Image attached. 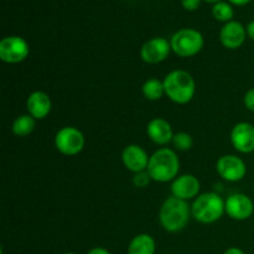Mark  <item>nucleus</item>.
Instances as JSON below:
<instances>
[{
	"mask_svg": "<svg viewBox=\"0 0 254 254\" xmlns=\"http://www.w3.org/2000/svg\"><path fill=\"white\" fill-rule=\"evenodd\" d=\"M191 217V206L188 201L170 196L161 205L159 211V221L166 232L176 233L188 226Z\"/></svg>",
	"mask_w": 254,
	"mask_h": 254,
	"instance_id": "obj_1",
	"label": "nucleus"
},
{
	"mask_svg": "<svg viewBox=\"0 0 254 254\" xmlns=\"http://www.w3.org/2000/svg\"><path fill=\"white\" fill-rule=\"evenodd\" d=\"M180 160L178 154L169 148H160L150 155L146 171L151 180L156 183H169L174 181L179 175Z\"/></svg>",
	"mask_w": 254,
	"mask_h": 254,
	"instance_id": "obj_2",
	"label": "nucleus"
},
{
	"mask_svg": "<svg viewBox=\"0 0 254 254\" xmlns=\"http://www.w3.org/2000/svg\"><path fill=\"white\" fill-rule=\"evenodd\" d=\"M165 96L176 104H188L196 93V82L192 74L184 69H174L164 78Z\"/></svg>",
	"mask_w": 254,
	"mask_h": 254,
	"instance_id": "obj_3",
	"label": "nucleus"
},
{
	"mask_svg": "<svg viewBox=\"0 0 254 254\" xmlns=\"http://www.w3.org/2000/svg\"><path fill=\"white\" fill-rule=\"evenodd\" d=\"M223 213H226L225 200L217 192L201 193L191 205V216L203 225L216 222Z\"/></svg>",
	"mask_w": 254,
	"mask_h": 254,
	"instance_id": "obj_4",
	"label": "nucleus"
},
{
	"mask_svg": "<svg viewBox=\"0 0 254 254\" xmlns=\"http://www.w3.org/2000/svg\"><path fill=\"white\" fill-rule=\"evenodd\" d=\"M171 51L179 57L188 59L197 55L203 49L205 40L200 31L191 27H185L171 36L170 39Z\"/></svg>",
	"mask_w": 254,
	"mask_h": 254,
	"instance_id": "obj_5",
	"label": "nucleus"
},
{
	"mask_svg": "<svg viewBox=\"0 0 254 254\" xmlns=\"http://www.w3.org/2000/svg\"><path fill=\"white\" fill-rule=\"evenodd\" d=\"M86 144L83 133L74 127H64L55 135V146L61 154L73 156L81 153Z\"/></svg>",
	"mask_w": 254,
	"mask_h": 254,
	"instance_id": "obj_6",
	"label": "nucleus"
},
{
	"mask_svg": "<svg viewBox=\"0 0 254 254\" xmlns=\"http://www.w3.org/2000/svg\"><path fill=\"white\" fill-rule=\"evenodd\" d=\"M30 55V46L20 36H6L0 41V60L5 64H16L24 62Z\"/></svg>",
	"mask_w": 254,
	"mask_h": 254,
	"instance_id": "obj_7",
	"label": "nucleus"
},
{
	"mask_svg": "<svg viewBox=\"0 0 254 254\" xmlns=\"http://www.w3.org/2000/svg\"><path fill=\"white\" fill-rule=\"evenodd\" d=\"M216 170L223 180L228 183H238L245 179L247 174V165L238 155L227 154L218 159L216 163Z\"/></svg>",
	"mask_w": 254,
	"mask_h": 254,
	"instance_id": "obj_8",
	"label": "nucleus"
},
{
	"mask_svg": "<svg viewBox=\"0 0 254 254\" xmlns=\"http://www.w3.org/2000/svg\"><path fill=\"white\" fill-rule=\"evenodd\" d=\"M170 41L165 37H153L141 46L140 57L146 64H156L165 61L170 55Z\"/></svg>",
	"mask_w": 254,
	"mask_h": 254,
	"instance_id": "obj_9",
	"label": "nucleus"
},
{
	"mask_svg": "<svg viewBox=\"0 0 254 254\" xmlns=\"http://www.w3.org/2000/svg\"><path fill=\"white\" fill-rule=\"evenodd\" d=\"M225 210L232 220L246 221L253 215L254 203L245 193H232L225 201Z\"/></svg>",
	"mask_w": 254,
	"mask_h": 254,
	"instance_id": "obj_10",
	"label": "nucleus"
},
{
	"mask_svg": "<svg viewBox=\"0 0 254 254\" xmlns=\"http://www.w3.org/2000/svg\"><path fill=\"white\" fill-rule=\"evenodd\" d=\"M231 143L242 154L254 153V126L248 122L237 123L231 130Z\"/></svg>",
	"mask_w": 254,
	"mask_h": 254,
	"instance_id": "obj_11",
	"label": "nucleus"
},
{
	"mask_svg": "<svg viewBox=\"0 0 254 254\" xmlns=\"http://www.w3.org/2000/svg\"><path fill=\"white\" fill-rule=\"evenodd\" d=\"M201 190L200 180L192 174H184L178 176L171 184V193L181 200H192L198 196Z\"/></svg>",
	"mask_w": 254,
	"mask_h": 254,
	"instance_id": "obj_12",
	"label": "nucleus"
},
{
	"mask_svg": "<svg viewBox=\"0 0 254 254\" xmlns=\"http://www.w3.org/2000/svg\"><path fill=\"white\" fill-rule=\"evenodd\" d=\"M149 159L150 156L148 155L145 149L138 144H130L126 146L122 153V161L124 166L133 174L145 171L149 165Z\"/></svg>",
	"mask_w": 254,
	"mask_h": 254,
	"instance_id": "obj_13",
	"label": "nucleus"
},
{
	"mask_svg": "<svg viewBox=\"0 0 254 254\" xmlns=\"http://www.w3.org/2000/svg\"><path fill=\"white\" fill-rule=\"evenodd\" d=\"M247 39V29L240 21L226 22L220 31V41L228 50H237Z\"/></svg>",
	"mask_w": 254,
	"mask_h": 254,
	"instance_id": "obj_14",
	"label": "nucleus"
},
{
	"mask_svg": "<svg viewBox=\"0 0 254 254\" xmlns=\"http://www.w3.org/2000/svg\"><path fill=\"white\" fill-rule=\"evenodd\" d=\"M52 108L51 98L47 93L42 91H35L27 97L26 109L27 114L34 117L35 119H45L50 114Z\"/></svg>",
	"mask_w": 254,
	"mask_h": 254,
	"instance_id": "obj_15",
	"label": "nucleus"
},
{
	"mask_svg": "<svg viewBox=\"0 0 254 254\" xmlns=\"http://www.w3.org/2000/svg\"><path fill=\"white\" fill-rule=\"evenodd\" d=\"M146 134L149 139L158 145H166L171 143L174 138L173 127L164 118L151 119L146 127Z\"/></svg>",
	"mask_w": 254,
	"mask_h": 254,
	"instance_id": "obj_16",
	"label": "nucleus"
},
{
	"mask_svg": "<svg viewBox=\"0 0 254 254\" xmlns=\"http://www.w3.org/2000/svg\"><path fill=\"white\" fill-rule=\"evenodd\" d=\"M155 240L148 233L136 235L128 246V254H155Z\"/></svg>",
	"mask_w": 254,
	"mask_h": 254,
	"instance_id": "obj_17",
	"label": "nucleus"
},
{
	"mask_svg": "<svg viewBox=\"0 0 254 254\" xmlns=\"http://www.w3.org/2000/svg\"><path fill=\"white\" fill-rule=\"evenodd\" d=\"M36 127V119L30 114H22L19 116L12 123V133L17 136H27L35 130Z\"/></svg>",
	"mask_w": 254,
	"mask_h": 254,
	"instance_id": "obj_18",
	"label": "nucleus"
},
{
	"mask_svg": "<svg viewBox=\"0 0 254 254\" xmlns=\"http://www.w3.org/2000/svg\"><path fill=\"white\" fill-rule=\"evenodd\" d=\"M144 97L148 101H159L165 96V88H164V82L158 78H149L144 82L141 87Z\"/></svg>",
	"mask_w": 254,
	"mask_h": 254,
	"instance_id": "obj_19",
	"label": "nucleus"
},
{
	"mask_svg": "<svg viewBox=\"0 0 254 254\" xmlns=\"http://www.w3.org/2000/svg\"><path fill=\"white\" fill-rule=\"evenodd\" d=\"M212 15L216 20H218V21L230 22V21H232L235 12H233L232 6H231L228 2L220 1V2H217V4L213 5Z\"/></svg>",
	"mask_w": 254,
	"mask_h": 254,
	"instance_id": "obj_20",
	"label": "nucleus"
},
{
	"mask_svg": "<svg viewBox=\"0 0 254 254\" xmlns=\"http://www.w3.org/2000/svg\"><path fill=\"white\" fill-rule=\"evenodd\" d=\"M171 143H173L174 148L179 151H188L193 145L192 136L189 133H185V131H179V133L174 134V138Z\"/></svg>",
	"mask_w": 254,
	"mask_h": 254,
	"instance_id": "obj_21",
	"label": "nucleus"
},
{
	"mask_svg": "<svg viewBox=\"0 0 254 254\" xmlns=\"http://www.w3.org/2000/svg\"><path fill=\"white\" fill-rule=\"evenodd\" d=\"M151 178L148 171H141V173L134 174L133 176V185L138 189H144L150 184Z\"/></svg>",
	"mask_w": 254,
	"mask_h": 254,
	"instance_id": "obj_22",
	"label": "nucleus"
},
{
	"mask_svg": "<svg viewBox=\"0 0 254 254\" xmlns=\"http://www.w3.org/2000/svg\"><path fill=\"white\" fill-rule=\"evenodd\" d=\"M243 102H245V106L248 111L254 112V88H251L250 91L245 94Z\"/></svg>",
	"mask_w": 254,
	"mask_h": 254,
	"instance_id": "obj_23",
	"label": "nucleus"
},
{
	"mask_svg": "<svg viewBox=\"0 0 254 254\" xmlns=\"http://www.w3.org/2000/svg\"><path fill=\"white\" fill-rule=\"evenodd\" d=\"M181 4H183L184 9L188 11H195L200 6L201 0H181Z\"/></svg>",
	"mask_w": 254,
	"mask_h": 254,
	"instance_id": "obj_24",
	"label": "nucleus"
},
{
	"mask_svg": "<svg viewBox=\"0 0 254 254\" xmlns=\"http://www.w3.org/2000/svg\"><path fill=\"white\" fill-rule=\"evenodd\" d=\"M87 254H111V252L103 247H96V248H92L91 251H88V253Z\"/></svg>",
	"mask_w": 254,
	"mask_h": 254,
	"instance_id": "obj_25",
	"label": "nucleus"
},
{
	"mask_svg": "<svg viewBox=\"0 0 254 254\" xmlns=\"http://www.w3.org/2000/svg\"><path fill=\"white\" fill-rule=\"evenodd\" d=\"M246 29H247V36L254 41V20L248 24V26Z\"/></svg>",
	"mask_w": 254,
	"mask_h": 254,
	"instance_id": "obj_26",
	"label": "nucleus"
},
{
	"mask_svg": "<svg viewBox=\"0 0 254 254\" xmlns=\"http://www.w3.org/2000/svg\"><path fill=\"white\" fill-rule=\"evenodd\" d=\"M223 254H246V253L243 252V251L241 250V248L231 247V248H228V250H226L225 253H223Z\"/></svg>",
	"mask_w": 254,
	"mask_h": 254,
	"instance_id": "obj_27",
	"label": "nucleus"
},
{
	"mask_svg": "<svg viewBox=\"0 0 254 254\" xmlns=\"http://www.w3.org/2000/svg\"><path fill=\"white\" fill-rule=\"evenodd\" d=\"M251 0H230V2H232V4L235 5H238V6H243V5L248 4Z\"/></svg>",
	"mask_w": 254,
	"mask_h": 254,
	"instance_id": "obj_28",
	"label": "nucleus"
},
{
	"mask_svg": "<svg viewBox=\"0 0 254 254\" xmlns=\"http://www.w3.org/2000/svg\"><path fill=\"white\" fill-rule=\"evenodd\" d=\"M206 2H213V4H217V2H220L221 0H205Z\"/></svg>",
	"mask_w": 254,
	"mask_h": 254,
	"instance_id": "obj_29",
	"label": "nucleus"
},
{
	"mask_svg": "<svg viewBox=\"0 0 254 254\" xmlns=\"http://www.w3.org/2000/svg\"><path fill=\"white\" fill-rule=\"evenodd\" d=\"M64 254H77V253H73V252H66V253H64Z\"/></svg>",
	"mask_w": 254,
	"mask_h": 254,
	"instance_id": "obj_30",
	"label": "nucleus"
},
{
	"mask_svg": "<svg viewBox=\"0 0 254 254\" xmlns=\"http://www.w3.org/2000/svg\"><path fill=\"white\" fill-rule=\"evenodd\" d=\"M253 191H254V184H253Z\"/></svg>",
	"mask_w": 254,
	"mask_h": 254,
	"instance_id": "obj_31",
	"label": "nucleus"
}]
</instances>
